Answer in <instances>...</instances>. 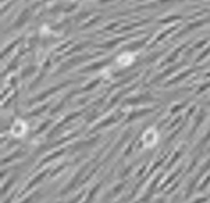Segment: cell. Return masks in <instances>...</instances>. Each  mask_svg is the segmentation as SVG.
Returning a JSON list of instances; mask_svg holds the SVG:
<instances>
[{
  "label": "cell",
  "mask_w": 210,
  "mask_h": 203,
  "mask_svg": "<svg viewBox=\"0 0 210 203\" xmlns=\"http://www.w3.org/2000/svg\"><path fill=\"white\" fill-rule=\"evenodd\" d=\"M132 61H134V57H132L130 54H127V53L120 55L119 58L117 59V62H118L120 65H122V66H127V65L131 64Z\"/></svg>",
  "instance_id": "6da1fadb"
}]
</instances>
